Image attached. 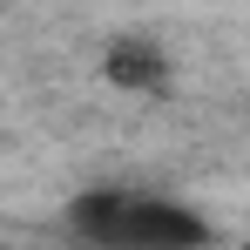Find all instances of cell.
I'll list each match as a JSON object with an SVG mask.
<instances>
[{
	"label": "cell",
	"instance_id": "3957f363",
	"mask_svg": "<svg viewBox=\"0 0 250 250\" xmlns=\"http://www.w3.org/2000/svg\"><path fill=\"white\" fill-rule=\"evenodd\" d=\"M128 203H135V196H122V189H88V196H75V203H68V216H61V223H68V237H75V244H88V250H115Z\"/></svg>",
	"mask_w": 250,
	"mask_h": 250
},
{
	"label": "cell",
	"instance_id": "6da1fadb",
	"mask_svg": "<svg viewBox=\"0 0 250 250\" xmlns=\"http://www.w3.org/2000/svg\"><path fill=\"white\" fill-rule=\"evenodd\" d=\"M203 244L209 223L183 203H128L122 237H115V250H203Z\"/></svg>",
	"mask_w": 250,
	"mask_h": 250
},
{
	"label": "cell",
	"instance_id": "7a4b0ae2",
	"mask_svg": "<svg viewBox=\"0 0 250 250\" xmlns=\"http://www.w3.org/2000/svg\"><path fill=\"white\" fill-rule=\"evenodd\" d=\"M102 75H108V88H128V95H163L169 54L149 47V41H108L102 47Z\"/></svg>",
	"mask_w": 250,
	"mask_h": 250
}]
</instances>
